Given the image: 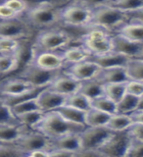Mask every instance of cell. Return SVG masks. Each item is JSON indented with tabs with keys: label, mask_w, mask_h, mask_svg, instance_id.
I'll return each mask as SVG.
<instances>
[{
	"label": "cell",
	"mask_w": 143,
	"mask_h": 157,
	"mask_svg": "<svg viewBox=\"0 0 143 157\" xmlns=\"http://www.w3.org/2000/svg\"><path fill=\"white\" fill-rule=\"evenodd\" d=\"M85 128V125H80L68 121L57 110H54L46 112L43 119L34 129L41 132L51 140H54L72 132L81 134Z\"/></svg>",
	"instance_id": "1"
},
{
	"label": "cell",
	"mask_w": 143,
	"mask_h": 157,
	"mask_svg": "<svg viewBox=\"0 0 143 157\" xmlns=\"http://www.w3.org/2000/svg\"><path fill=\"white\" fill-rule=\"evenodd\" d=\"M64 5L66 4L51 2L43 3L28 8L24 17L33 29H40L43 31L54 28L57 24H60V14Z\"/></svg>",
	"instance_id": "2"
},
{
	"label": "cell",
	"mask_w": 143,
	"mask_h": 157,
	"mask_svg": "<svg viewBox=\"0 0 143 157\" xmlns=\"http://www.w3.org/2000/svg\"><path fill=\"white\" fill-rule=\"evenodd\" d=\"M73 39V34L66 29H46L38 33L32 49L33 51H62L72 45Z\"/></svg>",
	"instance_id": "3"
},
{
	"label": "cell",
	"mask_w": 143,
	"mask_h": 157,
	"mask_svg": "<svg viewBox=\"0 0 143 157\" xmlns=\"http://www.w3.org/2000/svg\"><path fill=\"white\" fill-rule=\"evenodd\" d=\"M92 10L93 17L90 27H101L115 33L122 25L129 22L126 12L112 6L111 4L102 5Z\"/></svg>",
	"instance_id": "4"
},
{
	"label": "cell",
	"mask_w": 143,
	"mask_h": 157,
	"mask_svg": "<svg viewBox=\"0 0 143 157\" xmlns=\"http://www.w3.org/2000/svg\"><path fill=\"white\" fill-rule=\"evenodd\" d=\"M113 33L108 29L92 26L86 29V32L81 34L80 42L82 43L92 55H99L114 50L113 46Z\"/></svg>",
	"instance_id": "5"
},
{
	"label": "cell",
	"mask_w": 143,
	"mask_h": 157,
	"mask_svg": "<svg viewBox=\"0 0 143 157\" xmlns=\"http://www.w3.org/2000/svg\"><path fill=\"white\" fill-rule=\"evenodd\" d=\"M93 10L89 7L71 1L64 5L60 14V24L68 28L87 29L90 27Z\"/></svg>",
	"instance_id": "6"
},
{
	"label": "cell",
	"mask_w": 143,
	"mask_h": 157,
	"mask_svg": "<svg viewBox=\"0 0 143 157\" xmlns=\"http://www.w3.org/2000/svg\"><path fill=\"white\" fill-rule=\"evenodd\" d=\"M63 71H50L36 65L32 61H28L23 66L22 70L19 71L16 77L27 81L33 86H50L51 82L60 75Z\"/></svg>",
	"instance_id": "7"
},
{
	"label": "cell",
	"mask_w": 143,
	"mask_h": 157,
	"mask_svg": "<svg viewBox=\"0 0 143 157\" xmlns=\"http://www.w3.org/2000/svg\"><path fill=\"white\" fill-rule=\"evenodd\" d=\"M114 132V131L107 126H86L85 129L81 132V150H99Z\"/></svg>",
	"instance_id": "8"
},
{
	"label": "cell",
	"mask_w": 143,
	"mask_h": 157,
	"mask_svg": "<svg viewBox=\"0 0 143 157\" xmlns=\"http://www.w3.org/2000/svg\"><path fill=\"white\" fill-rule=\"evenodd\" d=\"M134 137L129 131L115 132L99 151L103 156H126Z\"/></svg>",
	"instance_id": "9"
},
{
	"label": "cell",
	"mask_w": 143,
	"mask_h": 157,
	"mask_svg": "<svg viewBox=\"0 0 143 157\" xmlns=\"http://www.w3.org/2000/svg\"><path fill=\"white\" fill-rule=\"evenodd\" d=\"M33 29L24 17L12 20H0V36L23 39L28 37Z\"/></svg>",
	"instance_id": "10"
},
{
	"label": "cell",
	"mask_w": 143,
	"mask_h": 157,
	"mask_svg": "<svg viewBox=\"0 0 143 157\" xmlns=\"http://www.w3.org/2000/svg\"><path fill=\"white\" fill-rule=\"evenodd\" d=\"M29 61L50 71H64L67 67L61 51H33L32 49Z\"/></svg>",
	"instance_id": "11"
},
{
	"label": "cell",
	"mask_w": 143,
	"mask_h": 157,
	"mask_svg": "<svg viewBox=\"0 0 143 157\" xmlns=\"http://www.w3.org/2000/svg\"><path fill=\"white\" fill-rule=\"evenodd\" d=\"M18 144L21 148L26 152L28 156L29 152L36 149H47L51 150L52 148V140L46 136L41 132L36 129H32L28 132L22 139L18 141L14 142Z\"/></svg>",
	"instance_id": "12"
},
{
	"label": "cell",
	"mask_w": 143,
	"mask_h": 157,
	"mask_svg": "<svg viewBox=\"0 0 143 157\" xmlns=\"http://www.w3.org/2000/svg\"><path fill=\"white\" fill-rule=\"evenodd\" d=\"M100 70L101 67L96 62L91 60V59H87L85 61L67 66L64 69V72L77 78V81L85 82L94 78Z\"/></svg>",
	"instance_id": "13"
},
{
	"label": "cell",
	"mask_w": 143,
	"mask_h": 157,
	"mask_svg": "<svg viewBox=\"0 0 143 157\" xmlns=\"http://www.w3.org/2000/svg\"><path fill=\"white\" fill-rule=\"evenodd\" d=\"M113 46L115 51L130 58H138L143 51V43L134 41L118 33L113 34Z\"/></svg>",
	"instance_id": "14"
},
{
	"label": "cell",
	"mask_w": 143,
	"mask_h": 157,
	"mask_svg": "<svg viewBox=\"0 0 143 157\" xmlns=\"http://www.w3.org/2000/svg\"><path fill=\"white\" fill-rule=\"evenodd\" d=\"M68 96L55 90H52L50 87L45 88L37 96V100L40 106V109L44 112H50L59 109L66 104Z\"/></svg>",
	"instance_id": "15"
},
{
	"label": "cell",
	"mask_w": 143,
	"mask_h": 157,
	"mask_svg": "<svg viewBox=\"0 0 143 157\" xmlns=\"http://www.w3.org/2000/svg\"><path fill=\"white\" fill-rule=\"evenodd\" d=\"M36 87L27 81L16 76L2 78L0 85V95L2 96H17Z\"/></svg>",
	"instance_id": "16"
},
{
	"label": "cell",
	"mask_w": 143,
	"mask_h": 157,
	"mask_svg": "<svg viewBox=\"0 0 143 157\" xmlns=\"http://www.w3.org/2000/svg\"><path fill=\"white\" fill-rule=\"evenodd\" d=\"M81 86V82L77 81V78L68 75L65 72H62L55 80H54L49 87L52 90H55L59 93L70 96L73 93L80 91Z\"/></svg>",
	"instance_id": "17"
},
{
	"label": "cell",
	"mask_w": 143,
	"mask_h": 157,
	"mask_svg": "<svg viewBox=\"0 0 143 157\" xmlns=\"http://www.w3.org/2000/svg\"><path fill=\"white\" fill-rule=\"evenodd\" d=\"M89 59L96 62L101 67V69H105L118 66L126 67L131 58L125 54L112 50L104 54H99V55H91Z\"/></svg>",
	"instance_id": "18"
},
{
	"label": "cell",
	"mask_w": 143,
	"mask_h": 157,
	"mask_svg": "<svg viewBox=\"0 0 143 157\" xmlns=\"http://www.w3.org/2000/svg\"><path fill=\"white\" fill-rule=\"evenodd\" d=\"M95 78L104 86L108 85V83L126 82L130 81L129 75H127L126 72V68L122 66L101 69L100 72L95 77Z\"/></svg>",
	"instance_id": "19"
},
{
	"label": "cell",
	"mask_w": 143,
	"mask_h": 157,
	"mask_svg": "<svg viewBox=\"0 0 143 157\" xmlns=\"http://www.w3.org/2000/svg\"><path fill=\"white\" fill-rule=\"evenodd\" d=\"M32 130L22 124H0V142H16Z\"/></svg>",
	"instance_id": "20"
},
{
	"label": "cell",
	"mask_w": 143,
	"mask_h": 157,
	"mask_svg": "<svg viewBox=\"0 0 143 157\" xmlns=\"http://www.w3.org/2000/svg\"><path fill=\"white\" fill-rule=\"evenodd\" d=\"M52 148H58V149L71 151V152H73V153L76 154V156H77V153L82 149L81 134L72 132V134L65 135L61 137H59V139L52 140Z\"/></svg>",
	"instance_id": "21"
},
{
	"label": "cell",
	"mask_w": 143,
	"mask_h": 157,
	"mask_svg": "<svg viewBox=\"0 0 143 157\" xmlns=\"http://www.w3.org/2000/svg\"><path fill=\"white\" fill-rule=\"evenodd\" d=\"M67 66L85 61L91 57V52L81 43L80 45H70L61 51Z\"/></svg>",
	"instance_id": "22"
},
{
	"label": "cell",
	"mask_w": 143,
	"mask_h": 157,
	"mask_svg": "<svg viewBox=\"0 0 143 157\" xmlns=\"http://www.w3.org/2000/svg\"><path fill=\"white\" fill-rule=\"evenodd\" d=\"M23 49L18 53L13 54H1L0 53V71L1 76H9L19 70L23 60Z\"/></svg>",
	"instance_id": "23"
},
{
	"label": "cell",
	"mask_w": 143,
	"mask_h": 157,
	"mask_svg": "<svg viewBox=\"0 0 143 157\" xmlns=\"http://www.w3.org/2000/svg\"><path fill=\"white\" fill-rule=\"evenodd\" d=\"M134 41L143 43V24L136 22H127L116 32Z\"/></svg>",
	"instance_id": "24"
},
{
	"label": "cell",
	"mask_w": 143,
	"mask_h": 157,
	"mask_svg": "<svg viewBox=\"0 0 143 157\" xmlns=\"http://www.w3.org/2000/svg\"><path fill=\"white\" fill-rule=\"evenodd\" d=\"M57 111L68 121L76 123V124L86 126V111L77 109L76 107L67 104L60 107L59 109H57Z\"/></svg>",
	"instance_id": "25"
},
{
	"label": "cell",
	"mask_w": 143,
	"mask_h": 157,
	"mask_svg": "<svg viewBox=\"0 0 143 157\" xmlns=\"http://www.w3.org/2000/svg\"><path fill=\"white\" fill-rule=\"evenodd\" d=\"M80 91L92 100L94 98L105 94V86L94 78L85 82H81Z\"/></svg>",
	"instance_id": "26"
},
{
	"label": "cell",
	"mask_w": 143,
	"mask_h": 157,
	"mask_svg": "<svg viewBox=\"0 0 143 157\" xmlns=\"http://www.w3.org/2000/svg\"><path fill=\"white\" fill-rule=\"evenodd\" d=\"M134 119L130 114H121L116 113L113 114L110 118V121L108 122L107 127H109L114 132H122L129 130V128L132 125Z\"/></svg>",
	"instance_id": "27"
},
{
	"label": "cell",
	"mask_w": 143,
	"mask_h": 157,
	"mask_svg": "<svg viewBox=\"0 0 143 157\" xmlns=\"http://www.w3.org/2000/svg\"><path fill=\"white\" fill-rule=\"evenodd\" d=\"M139 97L126 92L125 96L117 103V113L121 114H130L135 112L138 108Z\"/></svg>",
	"instance_id": "28"
},
{
	"label": "cell",
	"mask_w": 143,
	"mask_h": 157,
	"mask_svg": "<svg viewBox=\"0 0 143 157\" xmlns=\"http://www.w3.org/2000/svg\"><path fill=\"white\" fill-rule=\"evenodd\" d=\"M112 114L91 108L86 113V126L97 127V126H107L110 121Z\"/></svg>",
	"instance_id": "29"
},
{
	"label": "cell",
	"mask_w": 143,
	"mask_h": 157,
	"mask_svg": "<svg viewBox=\"0 0 143 157\" xmlns=\"http://www.w3.org/2000/svg\"><path fill=\"white\" fill-rule=\"evenodd\" d=\"M66 104L87 112L92 108V100L81 91H77L73 93V94L68 96Z\"/></svg>",
	"instance_id": "30"
},
{
	"label": "cell",
	"mask_w": 143,
	"mask_h": 157,
	"mask_svg": "<svg viewBox=\"0 0 143 157\" xmlns=\"http://www.w3.org/2000/svg\"><path fill=\"white\" fill-rule=\"evenodd\" d=\"M126 83L127 82L105 85V94L113 101L118 103L126 93Z\"/></svg>",
	"instance_id": "31"
},
{
	"label": "cell",
	"mask_w": 143,
	"mask_h": 157,
	"mask_svg": "<svg viewBox=\"0 0 143 157\" xmlns=\"http://www.w3.org/2000/svg\"><path fill=\"white\" fill-rule=\"evenodd\" d=\"M45 113L46 112H44L43 110L38 109V110H33V111L23 113V114L19 115L18 118L22 124L32 128V129H34L43 119Z\"/></svg>",
	"instance_id": "32"
},
{
	"label": "cell",
	"mask_w": 143,
	"mask_h": 157,
	"mask_svg": "<svg viewBox=\"0 0 143 157\" xmlns=\"http://www.w3.org/2000/svg\"><path fill=\"white\" fill-rule=\"evenodd\" d=\"M92 108L107 112L112 115L117 113V103L113 101L106 94H103L99 97L92 99Z\"/></svg>",
	"instance_id": "33"
},
{
	"label": "cell",
	"mask_w": 143,
	"mask_h": 157,
	"mask_svg": "<svg viewBox=\"0 0 143 157\" xmlns=\"http://www.w3.org/2000/svg\"><path fill=\"white\" fill-rule=\"evenodd\" d=\"M130 80L143 82V60L140 58H131L126 66Z\"/></svg>",
	"instance_id": "34"
},
{
	"label": "cell",
	"mask_w": 143,
	"mask_h": 157,
	"mask_svg": "<svg viewBox=\"0 0 143 157\" xmlns=\"http://www.w3.org/2000/svg\"><path fill=\"white\" fill-rule=\"evenodd\" d=\"M21 39L0 36V53L1 54H13L22 50Z\"/></svg>",
	"instance_id": "35"
},
{
	"label": "cell",
	"mask_w": 143,
	"mask_h": 157,
	"mask_svg": "<svg viewBox=\"0 0 143 157\" xmlns=\"http://www.w3.org/2000/svg\"><path fill=\"white\" fill-rule=\"evenodd\" d=\"M0 156L24 157L28 154L14 142H0Z\"/></svg>",
	"instance_id": "36"
},
{
	"label": "cell",
	"mask_w": 143,
	"mask_h": 157,
	"mask_svg": "<svg viewBox=\"0 0 143 157\" xmlns=\"http://www.w3.org/2000/svg\"><path fill=\"white\" fill-rule=\"evenodd\" d=\"M11 107H12L13 112L17 116L23 114V113H26V112L40 109L37 97L32 98V99H29V100L23 101V102H19V103H17V104H15Z\"/></svg>",
	"instance_id": "37"
},
{
	"label": "cell",
	"mask_w": 143,
	"mask_h": 157,
	"mask_svg": "<svg viewBox=\"0 0 143 157\" xmlns=\"http://www.w3.org/2000/svg\"><path fill=\"white\" fill-rule=\"evenodd\" d=\"M110 4L125 12H130L143 7V0H112Z\"/></svg>",
	"instance_id": "38"
},
{
	"label": "cell",
	"mask_w": 143,
	"mask_h": 157,
	"mask_svg": "<svg viewBox=\"0 0 143 157\" xmlns=\"http://www.w3.org/2000/svg\"><path fill=\"white\" fill-rule=\"evenodd\" d=\"M18 116L12 110V107L1 102V118H0V124H20Z\"/></svg>",
	"instance_id": "39"
},
{
	"label": "cell",
	"mask_w": 143,
	"mask_h": 157,
	"mask_svg": "<svg viewBox=\"0 0 143 157\" xmlns=\"http://www.w3.org/2000/svg\"><path fill=\"white\" fill-rule=\"evenodd\" d=\"M1 3L7 5L8 7L13 9L15 12L21 16H24L28 10V6L23 0H1Z\"/></svg>",
	"instance_id": "40"
},
{
	"label": "cell",
	"mask_w": 143,
	"mask_h": 157,
	"mask_svg": "<svg viewBox=\"0 0 143 157\" xmlns=\"http://www.w3.org/2000/svg\"><path fill=\"white\" fill-rule=\"evenodd\" d=\"M126 92L134 94L135 96H142L143 95V82L140 81H134L130 80L126 83Z\"/></svg>",
	"instance_id": "41"
},
{
	"label": "cell",
	"mask_w": 143,
	"mask_h": 157,
	"mask_svg": "<svg viewBox=\"0 0 143 157\" xmlns=\"http://www.w3.org/2000/svg\"><path fill=\"white\" fill-rule=\"evenodd\" d=\"M19 17H23L21 15L16 13L13 9L8 7L3 3L0 4V20H12Z\"/></svg>",
	"instance_id": "42"
},
{
	"label": "cell",
	"mask_w": 143,
	"mask_h": 157,
	"mask_svg": "<svg viewBox=\"0 0 143 157\" xmlns=\"http://www.w3.org/2000/svg\"><path fill=\"white\" fill-rule=\"evenodd\" d=\"M126 156H129V157L141 156V157H143V140H137L134 139Z\"/></svg>",
	"instance_id": "43"
},
{
	"label": "cell",
	"mask_w": 143,
	"mask_h": 157,
	"mask_svg": "<svg viewBox=\"0 0 143 157\" xmlns=\"http://www.w3.org/2000/svg\"><path fill=\"white\" fill-rule=\"evenodd\" d=\"M127 131L130 132V134L134 140H143V123L134 122Z\"/></svg>",
	"instance_id": "44"
},
{
	"label": "cell",
	"mask_w": 143,
	"mask_h": 157,
	"mask_svg": "<svg viewBox=\"0 0 143 157\" xmlns=\"http://www.w3.org/2000/svg\"><path fill=\"white\" fill-rule=\"evenodd\" d=\"M73 1L85 5V6L89 7L91 9H94L99 6H102V5L110 4L112 0H73Z\"/></svg>",
	"instance_id": "45"
},
{
	"label": "cell",
	"mask_w": 143,
	"mask_h": 157,
	"mask_svg": "<svg viewBox=\"0 0 143 157\" xmlns=\"http://www.w3.org/2000/svg\"><path fill=\"white\" fill-rule=\"evenodd\" d=\"M129 22H136L143 24V7L138 8L130 12H126Z\"/></svg>",
	"instance_id": "46"
},
{
	"label": "cell",
	"mask_w": 143,
	"mask_h": 157,
	"mask_svg": "<svg viewBox=\"0 0 143 157\" xmlns=\"http://www.w3.org/2000/svg\"><path fill=\"white\" fill-rule=\"evenodd\" d=\"M23 1L27 3L28 8L37 6V5H40V4H43V3H48V2L60 3V4H68V3H65V2L61 1V0H23Z\"/></svg>",
	"instance_id": "47"
},
{
	"label": "cell",
	"mask_w": 143,
	"mask_h": 157,
	"mask_svg": "<svg viewBox=\"0 0 143 157\" xmlns=\"http://www.w3.org/2000/svg\"><path fill=\"white\" fill-rule=\"evenodd\" d=\"M28 156H31V157H50V150L36 149V150L29 152Z\"/></svg>",
	"instance_id": "48"
},
{
	"label": "cell",
	"mask_w": 143,
	"mask_h": 157,
	"mask_svg": "<svg viewBox=\"0 0 143 157\" xmlns=\"http://www.w3.org/2000/svg\"><path fill=\"white\" fill-rule=\"evenodd\" d=\"M131 117H132V119H134V122L143 123V110H137L131 114Z\"/></svg>",
	"instance_id": "49"
},
{
	"label": "cell",
	"mask_w": 143,
	"mask_h": 157,
	"mask_svg": "<svg viewBox=\"0 0 143 157\" xmlns=\"http://www.w3.org/2000/svg\"><path fill=\"white\" fill-rule=\"evenodd\" d=\"M137 110H143V95L139 97V104H138V108H137Z\"/></svg>",
	"instance_id": "50"
},
{
	"label": "cell",
	"mask_w": 143,
	"mask_h": 157,
	"mask_svg": "<svg viewBox=\"0 0 143 157\" xmlns=\"http://www.w3.org/2000/svg\"><path fill=\"white\" fill-rule=\"evenodd\" d=\"M61 1H63V2H65V3H69V2H71V1H73V0H61Z\"/></svg>",
	"instance_id": "51"
},
{
	"label": "cell",
	"mask_w": 143,
	"mask_h": 157,
	"mask_svg": "<svg viewBox=\"0 0 143 157\" xmlns=\"http://www.w3.org/2000/svg\"><path fill=\"white\" fill-rule=\"evenodd\" d=\"M138 58H140V59H142V60H143V51H142V53H141V55L138 57Z\"/></svg>",
	"instance_id": "52"
}]
</instances>
